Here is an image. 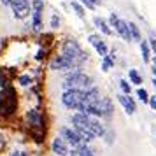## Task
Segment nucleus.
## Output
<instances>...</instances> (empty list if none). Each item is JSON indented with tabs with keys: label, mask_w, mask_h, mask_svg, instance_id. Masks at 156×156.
I'll use <instances>...</instances> for the list:
<instances>
[{
	"label": "nucleus",
	"mask_w": 156,
	"mask_h": 156,
	"mask_svg": "<svg viewBox=\"0 0 156 156\" xmlns=\"http://www.w3.org/2000/svg\"><path fill=\"white\" fill-rule=\"evenodd\" d=\"M81 2H83V5H86V7H88V9H91V11H93L95 7H97V5H95L93 2H90V0H81Z\"/></svg>",
	"instance_id": "nucleus-30"
},
{
	"label": "nucleus",
	"mask_w": 156,
	"mask_h": 156,
	"mask_svg": "<svg viewBox=\"0 0 156 156\" xmlns=\"http://www.w3.org/2000/svg\"><path fill=\"white\" fill-rule=\"evenodd\" d=\"M49 69L51 70H69V69H76V67H74V62L70 58L62 53V55H58V56H55L51 60Z\"/></svg>",
	"instance_id": "nucleus-6"
},
{
	"label": "nucleus",
	"mask_w": 156,
	"mask_h": 156,
	"mask_svg": "<svg viewBox=\"0 0 156 156\" xmlns=\"http://www.w3.org/2000/svg\"><path fill=\"white\" fill-rule=\"evenodd\" d=\"M70 121H72V125H74V128H76V130H88V123H90V114L77 111L76 114H72Z\"/></svg>",
	"instance_id": "nucleus-9"
},
{
	"label": "nucleus",
	"mask_w": 156,
	"mask_h": 156,
	"mask_svg": "<svg viewBox=\"0 0 156 156\" xmlns=\"http://www.w3.org/2000/svg\"><path fill=\"white\" fill-rule=\"evenodd\" d=\"M11 156H27V153H23V151H16V153H12Z\"/></svg>",
	"instance_id": "nucleus-32"
},
{
	"label": "nucleus",
	"mask_w": 156,
	"mask_h": 156,
	"mask_svg": "<svg viewBox=\"0 0 156 156\" xmlns=\"http://www.w3.org/2000/svg\"><path fill=\"white\" fill-rule=\"evenodd\" d=\"M69 156H95V151L88 147V144H83V146H77V147H72Z\"/></svg>",
	"instance_id": "nucleus-15"
},
{
	"label": "nucleus",
	"mask_w": 156,
	"mask_h": 156,
	"mask_svg": "<svg viewBox=\"0 0 156 156\" xmlns=\"http://www.w3.org/2000/svg\"><path fill=\"white\" fill-rule=\"evenodd\" d=\"M0 2H2L4 5H9V4H11V0H0Z\"/></svg>",
	"instance_id": "nucleus-33"
},
{
	"label": "nucleus",
	"mask_w": 156,
	"mask_h": 156,
	"mask_svg": "<svg viewBox=\"0 0 156 156\" xmlns=\"http://www.w3.org/2000/svg\"><path fill=\"white\" fill-rule=\"evenodd\" d=\"M98 107H100V111H102V118H104V119H111V118H112L114 105H112V100L111 98H107V97L100 98Z\"/></svg>",
	"instance_id": "nucleus-13"
},
{
	"label": "nucleus",
	"mask_w": 156,
	"mask_h": 156,
	"mask_svg": "<svg viewBox=\"0 0 156 156\" xmlns=\"http://www.w3.org/2000/svg\"><path fill=\"white\" fill-rule=\"evenodd\" d=\"M90 2H93L95 5H98V4H100V0H90Z\"/></svg>",
	"instance_id": "nucleus-35"
},
{
	"label": "nucleus",
	"mask_w": 156,
	"mask_h": 156,
	"mask_svg": "<svg viewBox=\"0 0 156 156\" xmlns=\"http://www.w3.org/2000/svg\"><path fill=\"white\" fill-rule=\"evenodd\" d=\"M51 151L56 156H69L70 154V146H69L67 140L60 135L56 139H53V142H51Z\"/></svg>",
	"instance_id": "nucleus-7"
},
{
	"label": "nucleus",
	"mask_w": 156,
	"mask_h": 156,
	"mask_svg": "<svg viewBox=\"0 0 156 156\" xmlns=\"http://www.w3.org/2000/svg\"><path fill=\"white\" fill-rule=\"evenodd\" d=\"M153 86L156 88V77H153Z\"/></svg>",
	"instance_id": "nucleus-36"
},
{
	"label": "nucleus",
	"mask_w": 156,
	"mask_h": 156,
	"mask_svg": "<svg viewBox=\"0 0 156 156\" xmlns=\"http://www.w3.org/2000/svg\"><path fill=\"white\" fill-rule=\"evenodd\" d=\"M114 67V53H107L105 56H102V70L109 72Z\"/></svg>",
	"instance_id": "nucleus-18"
},
{
	"label": "nucleus",
	"mask_w": 156,
	"mask_h": 156,
	"mask_svg": "<svg viewBox=\"0 0 156 156\" xmlns=\"http://www.w3.org/2000/svg\"><path fill=\"white\" fill-rule=\"evenodd\" d=\"M88 41H90V44H91L93 48H95V51L98 53L100 56H105L107 53H109V48H107V44L104 42L102 39H100V35H95V34H93V35L88 37Z\"/></svg>",
	"instance_id": "nucleus-12"
},
{
	"label": "nucleus",
	"mask_w": 156,
	"mask_h": 156,
	"mask_svg": "<svg viewBox=\"0 0 156 156\" xmlns=\"http://www.w3.org/2000/svg\"><path fill=\"white\" fill-rule=\"evenodd\" d=\"M62 53L67 55V56L74 62V67H76V69H81L83 63L88 60V53L83 51V48L77 44L76 39H67L63 42V46H62Z\"/></svg>",
	"instance_id": "nucleus-1"
},
{
	"label": "nucleus",
	"mask_w": 156,
	"mask_h": 156,
	"mask_svg": "<svg viewBox=\"0 0 156 156\" xmlns=\"http://www.w3.org/2000/svg\"><path fill=\"white\" fill-rule=\"evenodd\" d=\"M118 102L123 105V109H125V112H126L128 116L135 114V111H137V105H135V100L132 98L130 95H126V93L121 91L119 95H118Z\"/></svg>",
	"instance_id": "nucleus-10"
},
{
	"label": "nucleus",
	"mask_w": 156,
	"mask_h": 156,
	"mask_svg": "<svg viewBox=\"0 0 156 156\" xmlns=\"http://www.w3.org/2000/svg\"><path fill=\"white\" fill-rule=\"evenodd\" d=\"M18 83L21 86H28L30 83H32V77H30V76H20V77H18Z\"/></svg>",
	"instance_id": "nucleus-24"
},
{
	"label": "nucleus",
	"mask_w": 156,
	"mask_h": 156,
	"mask_svg": "<svg viewBox=\"0 0 156 156\" xmlns=\"http://www.w3.org/2000/svg\"><path fill=\"white\" fill-rule=\"evenodd\" d=\"M147 105L153 109V111H156V95H153V97H149V102H147Z\"/></svg>",
	"instance_id": "nucleus-29"
},
{
	"label": "nucleus",
	"mask_w": 156,
	"mask_h": 156,
	"mask_svg": "<svg viewBox=\"0 0 156 156\" xmlns=\"http://www.w3.org/2000/svg\"><path fill=\"white\" fill-rule=\"evenodd\" d=\"M119 88L123 93H126V95H130L132 93V86H130V83L128 81H125V79H121L119 81Z\"/></svg>",
	"instance_id": "nucleus-23"
},
{
	"label": "nucleus",
	"mask_w": 156,
	"mask_h": 156,
	"mask_svg": "<svg viewBox=\"0 0 156 156\" xmlns=\"http://www.w3.org/2000/svg\"><path fill=\"white\" fill-rule=\"evenodd\" d=\"M104 137H105V142H107V144H112V142H114V137H116V135H114L111 130H105Z\"/></svg>",
	"instance_id": "nucleus-26"
},
{
	"label": "nucleus",
	"mask_w": 156,
	"mask_h": 156,
	"mask_svg": "<svg viewBox=\"0 0 156 156\" xmlns=\"http://www.w3.org/2000/svg\"><path fill=\"white\" fill-rule=\"evenodd\" d=\"M147 42H149V46H151V51H153V55L156 56V37L151 35V37H149V41H147Z\"/></svg>",
	"instance_id": "nucleus-28"
},
{
	"label": "nucleus",
	"mask_w": 156,
	"mask_h": 156,
	"mask_svg": "<svg viewBox=\"0 0 156 156\" xmlns=\"http://www.w3.org/2000/svg\"><path fill=\"white\" fill-rule=\"evenodd\" d=\"M32 9H34V11H42L44 0H34V2H32Z\"/></svg>",
	"instance_id": "nucleus-25"
},
{
	"label": "nucleus",
	"mask_w": 156,
	"mask_h": 156,
	"mask_svg": "<svg viewBox=\"0 0 156 156\" xmlns=\"http://www.w3.org/2000/svg\"><path fill=\"white\" fill-rule=\"evenodd\" d=\"M137 97H139V100H140L142 104H147L149 102V93L144 90V88H139L137 90Z\"/></svg>",
	"instance_id": "nucleus-22"
},
{
	"label": "nucleus",
	"mask_w": 156,
	"mask_h": 156,
	"mask_svg": "<svg viewBox=\"0 0 156 156\" xmlns=\"http://www.w3.org/2000/svg\"><path fill=\"white\" fill-rule=\"evenodd\" d=\"M84 97H86V90H81V88H69V90H65L63 95H62V104H63L67 109L77 111L79 105L83 104Z\"/></svg>",
	"instance_id": "nucleus-3"
},
{
	"label": "nucleus",
	"mask_w": 156,
	"mask_h": 156,
	"mask_svg": "<svg viewBox=\"0 0 156 156\" xmlns=\"http://www.w3.org/2000/svg\"><path fill=\"white\" fill-rule=\"evenodd\" d=\"M109 25L111 27H114V30L118 32V35L123 39V41H126V42H130L132 41V35H130V28H128V23L125 21V20H121V18H118V14H111V18H109Z\"/></svg>",
	"instance_id": "nucleus-4"
},
{
	"label": "nucleus",
	"mask_w": 156,
	"mask_h": 156,
	"mask_svg": "<svg viewBox=\"0 0 156 156\" xmlns=\"http://www.w3.org/2000/svg\"><path fill=\"white\" fill-rule=\"evenodd\" d=\"M151 70H153V76H154V77H156V65H154V67H153V69H151Z\"/></svg>",
	"instance_id": "nucleus-34"
},
{
	"label": "nucleus",
	"mask_w": 156,
	"mask_h": 156,
	"mask_svg": "<svg viewBox=\"0 0 156 156\" xmlns=\"http://www.w3.org/2000/svg\"><path fill=\"white\" fill-rule=\"evenodd\" d=\"M60 27V18L58 14H53L51 16V28H58Z\"/></svg>",
	"instance_id": "nucleus-27"
},
{
	"label": "nucleus",
	"mask_w": 156,
	"mask_h": 156,
	"mask_svg": "<svg viewBox=\"0 0 156 156\" xmlns=\"http://www.w3.org/2000/svg\"><path fill=\"white\" fill-rule=\"evenodd\" d=\"M93 86V79L84 74L81 69H74L72 72H69L65 76V83H63V90L69 88H81V90H88Z\"/></svg>",
	"instance_id": "nucleus-2"
},
{
	"label": "nucleus",
	"mask_w": 156,
	"mask_h": 156,
	"mask_svg": "<svg viewBox=\"0 0 156 156\" xmlns=\"http://www.w3.org/2000/svg\"><path fill=\"white\" fill-rule=\"evenodd\" d=\"M27 119H28L30 126L34 130H44V118L39 109H30L27 112Z\"/></svg>",
	"instance_id": "nucleus-8"
},
{
	"label": "nucleus",
	"mask_w": 156,
	"mask_h": 156,
	"mask_svg": "<svg viewBox=\"0 0 156 156\" xmlns=\"http://www.w3.org/2000/svg\"><path fill=\"white\" fill-rule=\"evenodd\" d=\"M128 77H130V81L133 83L135 86H140L142 84V77H140V74L135 70V69H130L128 70Z\"/></svg>",
	"instance_id": "nucleus-20"
},
{
	"label": "nucleus",
	"mask_w": 156,
	"mask_h": 156,
	"mask_svg": "<svg viewBox=\"0 0 156 156\" xmlns=\"http://www.w3.org/2000/svg\"><path fill=\"white\" fill-rule=\"evenodd\" d=\"M72 9H74V11H76V14L79 16V18H84V7H83V5H81V4H79V2H76V0H72Z\"/></svg>",
	"instance_id": "nucleus-21"
},
{
	"label": "nucleus",
	"mask_w": 156,
	"mask_h": 156,
	"mask_svg": "<svg viewBox=\"0 0 156 156\" xmlns=\"http://www.w3.org/2000/svg\"><path fill=\"white\" fill-rule=\"evenodd\" d=\"M88 130H90L95 137H104V133H105V126L100 123V118H97V116H90Z\"/></svg>",
	"instance_id": "nucleus-11"
},
{
	"label": "nucleus",
	"mask_w": 156,
	"mask_h": 156,
	"mask_svg": "<svg viewBox=\"0 0 156 156\" xmlns=\"http://www.w3.org/2000/svg\"><path fill=\"white\" fill-rule=\"evenodd\" d=\"M93 23H95V27L104 34V35H112V28H111V25L104 20V18H98V16H95L93 18Z\"/></svg>",
	"instance_id": "nucleus-14"
},
{
	"label": "nucleus",
	"mask_w": 156,
	"mask_h": 156,
	"mask_svg": "<svg viewBox=\"0 0 156 156\" xmlns=\"http://www.w3.org/2000/svg\"><path fill=\"white\" fill-rule=\"evenodd\" d=\"M140 55H142V62L144 63H149L151 62L153 51H151V46H149L147 41H140Z\"/></svg>",
	"instance_id": "nucleus-16"
},
{
	"label": "nucleus",
	"mask_w": 156,
	"mask_h": 156,
	"mask_svg": "<svg viewBox=\"0 0 156 156\" xmlns=\"http://www.w3.org/2000/svg\"><path fill=\"white\" fill-rule=\"evenodd\" d=\"M128 28H130V35H132V41H135V42L140 44L142 35H140V30H139V27H137L135 23H128Z\"/></svg>",
	"instance_id": "nucleus-19"
},
{
	"label": "nucleus",
	"mask_w": 156,
	"mask_h": 156,
	"mask_svg": "<svg viewBox=\"0 0 156 156\" xmlns=\"http://www.w3.org/2000/svg\"><path fill=\"white\" fill-rule=\"evenodd\" d=\"M60 135L63 137L67 144L72 146V147H77V146H83L84 140H83V137L79 135V132L76 128H69V126H62L60 128Z\"/></svg>",
	"instance_id": "nucleus-5"
},
{
	"label": "nucleus",
	"mask_w": 156,
	"mask_h": 156,
	"mask_svg": "<svg viewBox=\"0 0 156 156\" xmlns=\"http://www.w3.org/2000/svg\"><path fill=\"white\" fill-rule=\"evenodd\" d=\"M32 28L35 32L42 28V11H32Z\"/></svg>",
	"instance_id": "nucleus-17"
},
{
	"label": "nucleus",
	"mask_w": 156,
	"mask_h": 156,
	"mask_svg": "<svg viewBox=\"0 0 156 156\" xmlns=\"http://www.w3.org/2000/svg\"><path fill=\"white\" fill-rule=\"evenodd\" d=\"M42 56H44V49H39V53L35 55V58L37 60H42Z\"/></svg>",
	"instance_id": "nucleus-31"
}]
</instances>
